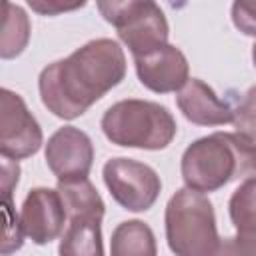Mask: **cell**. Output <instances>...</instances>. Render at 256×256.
Wrapping results in <instances>:
<instances>
[{
  "label": "cell",
  "instance_id": "cell-12",
  "mask_svg": "<svg viewBox=\"0 0 256 256\" xmlns=\"http://www.w3.org/2000/svg\"><path fill=\"white\" fill-rule=\"evenodd\" d=\"M56 190L60 192L68 220L92 218V220L102 222L104 212H106V204H104L102 196L98 194L96 186L88 178L74 180V182H58Z\"/></svg>",
  "mask_w": 256,
  "mask_h": 256
},
{
  "label": "cell",
  "instance_id": "cell-2",
  "mask_svg": "<svg viewBox=\"0 0 256 256\" xmlns=\"http://www.w3.org/2000/svg\"><path fill=\"white\" fill-rule=\"evenodd\" d=\"M180 172L186 188L200 194L252 178L256 176V142L238 132H214L198 138L184 150Z\"/></svg>",
  "mask_w": 256,
  "mask_h": 256
},
{
  "label": "cell",
  "instance_id": "cell-18",
  "mask_svg": "<svg viewBox=\"0 0 256 256\" xmlns=\"http://www.w3.org/2000/svg\"><path fill=\"white\" fill-rule=\"evenodd\" d=\"M4 238H2V256H10L12 252L20 250L24 244V230L22 222L12 210V198L4 200Z\"/></svg>",
  "mask_w": 256,
  "mask_h": 256
},
{
  "label": "cell",
  "instance_id": "cell-11",
  "mask_svg": "<svg viewBox=\"0 0 256 256\" xmlns=\"http://www.w3.org/2000/svg\"><path fill=\"white\" fill-rule=\"evenodd\" d=\"M176 104L184 118L196 126H224L232 122L234 106L200 78H190L186 86L176 94Z\"/></svg>",
  "mask_w": 256,
  "mask_h": 256
},
{
  "label": "cell",
  "instance_id": "cell-13",
  "mask_svg": "<svg viewBox=\"0 0 256 256\" xmlns=\"http://www.w3.org/2000/svg\"><path fill=\"white\" fill-rule=\"evenodd\" d=\"M60 256H104L102 222L92 218H74L68 222L60 246Z\"/></svg>",
  "mask_w": 256,
  "mask_h": 256
},
{
  "label": "cell",
  "instance_id": "cell-19",
  "mask_svg": "<svg viewBox=\"0 0 256 256\" xmlns=\"http://www.w3.org/2000/svg\"><path fill=\"white\" fill-rule=\"evenodd\" d=\"M212 256H256V234H240L222 238Z\"/></svg>",
  "mask_w": 256,
  "mask_h": 256
},
{
  "label": "cell",
  "instance_id": "cell-3",
  "mask_svg": "<svg viewBox=\"0 0 256 256\" xmlns=\"http://www.w3.org/2000/svg\"><path fill=\"white\" fill-rule=\"evenodd\" d=\"M100 128L112 144L138 150H164L178 132L176 120L166 106L138 98L112 104L104 112Z\"/></svg>",
  "mask_w": 256,
  "mask_h": 256
},
{
  "label": "cell",
  "instance_id": "cell-15",
  "mask_svg": "<svg viewBox=\"0 0 256 256\" xmlns=\"http://www.w3.org/2000/svg\"><path fill=\"white\" fill-rule=\"evenodd\" d=\"M30 18L24 8L12 2H4V22H2V38H0V56L2 60L16 58L24 52L30 40Z\"/></svg>",
  "mask_w": 256,
  "mask_h": 256
},
{
  "label": "cell",
  "instance_id": "cell-10",
  "mask_svg": "<svg viewBox=\"0 0 256 256\" xmlns=\"http://www.w3.org/2000/svg\"><path fill=\"white\" fill-rule=\"evenodd\" d=\"M134 66L140 84L156 94L180 92L190 80L188 58L174 44H164L144 56L134 58Z\"/></svg>",
  "mask_w": 256,
  "mask_h": 256
},
{
  "label": "cell",
  "instance_id": "cell-4",
  "mask_svg": "<svg viewBox=\"0 0 256 256\" xmlns=\"http://www.w3.org/2000/svg\"><path fill=\"white\" fill-rule=\"evenodd\" d=\"M164 228L174 256H212L222 240L212 202L190 188L176 190L168 200Z\"/></svg>",
  "mask_w": 256,
  "mask_h": 256
},
{
  "label": "cell",
  "instance_id": "cell-22",
  "mask_svg": "<svg viewBox=\"0 0 256 256\" xmlns=\"http://www.w3.org/2000/svg\"><path fill=\"white\" fill-rule=\"evenodd\" d=\"M2 194H4V200L12 198V190L16 188L18 180H20V166L16 160H8V158H2Z\"/></svg>",
  "mask_w": 256,
  "mask_h": 256
},
{
  "label": "cell",
  "instance_id": "cell-5",
  "mask_svg": "<svg viewBox=\"0 0 256 256\" xmlns=\"http://www.w3.org/2000/svg\"><path fill=\"white\" fill-rule=\"evenodd\" d=\"M100 14L118 32L132 56H144L168 44L170 26L162 8L152 0H112L96 4Z\"/></svg>",
  "mask_w": 256,
  "mask_h": 256
},
{
  "label": "cell",
  "instance_id": "cell-20",
  "mask_svg": "<svg viewBox=\"0 0 256 256\" xmlns=\"http://www.w3.org/2000/svg\"><path fill=\"white\" fill-rule=\"evenodd\" d=\"M232 22L242 34L256 38V0H236L232 4Z\"/></svg>",
  "mask_w": 256,
  "mask_h": 256
},
{
  "label": "cell",
  "instance_id": "cell-21",
  "mask_svg": "<svg viewBox=\"0 0 256 256\" xmlns=\"http://www.w3.org/2000/svg\"><path fill=\"white\" fill-rule=\"evenodd\" d=\"M86 2H74V4H66L62 0H28V6L42 14V16H56V14H62V12H70V10H76V8H82Z\"/></svg>",
  "mask_w": 256,
  "mask_h": 256
},
{
  "label": "cell",
  "instance_id": "cell-8",
  "mask_svg": "<svg viewBox=\"0 0 256 256\" xmlns=\"http://www.w3.org/2000/svg\"><path fill=\"white\" fill-rule=\"evenodd\" d=\"M44 158L58 182L84 180L94 164V144L84 130L62 126L48 138Z\"/></svg>",
  "mask_w": 256,
  "mask_h": 256
},
{
  "label": "cell",
  "instance_id": "cell-1",
  "mask_svg": "<svg viewBox=\"0 0 256 256\" xmlns=\"http://www.w3.org/2000/svg\"><path fill=\"white\" fill-rule=\"evenodd\" d=\"M126 78V54L116 40L96 38L68 58L48 64L38 78L42 104L56 118L74 120Z\"/></svg>",
  "mask_w": 256,
  "mask_h": 256
},
{
  "label": "cell",
  "instance_id": "cell-14",
  "mask_svg": "<svg viewBox=\"0 0 256 256\" xmlns=\"http://www.w3.org/2000/svg\"><path fill=\"white\" fill-rule=\"evenodd\" d=\"M110 256H158L152 228L142 220L120 222L110 238Z\"/></svg>",
  "mask_w": 256,
  "mask_h": 256
},
{
  "label": "cell",
  "instance_id": "cell-9",
  "mask_svg": "<svg viewBox=\"0 0 256 256\" xmlns=\"http://www.w3.org/2000/svg\"><path fill=\"white\" fill-rule=\"evenodd\" d=\"M68 220L60 192L54 188H32L24 198L20 222L24 236L34 244L44 246L64 234V224Z\"/></svg>",
  "mask_w": 256,
  "mask_h": 256
},
{
  "label": "cell",
  "instance_id": "cell-23",
  "mask_svg": "<svg viewBox=\"0 0 256 256\" xmlns=\"http://www.w3.org/2000/svg\"><path fill=\"white\" fill-rule=\"evenodd\" d=\"M252 62H254V68H256V42L252 46Z\"/></svg>",
  "mask_w": 256,
  "mask_h": 256
},
{
  "label": "cell",
  "instance_id": "cell-6",
  "mask_svg": "<svg viewBox=\"0 0 256 256\" xmlns=\"http://www.w3.org/2000/svg\"><path fill=\"white\" fill-rule=\"evenodd\" d=\"M102 176L110 196L128 212L150 210L162 192L158 172L134 158H110L102 168Z\"/></svg>",
  "mask_w": 256,
  "mask_h": 256
},
{
  "label": "cell",
  "instance_id": "cell-16",
  "mask_svg": "<svg viewBox=\"0 0 256 256\" xmlns=\"http://www.w3.org/2000/svg\"><path fill=\"white\" fill-rule=\"evenodd\" d=\"M230 220L240 234H256V176L246 178L230 196Z\"/></svg>",
  "mask_w": 256,
  "mask_h": 256
},
{
  "label": "cell",
  "instance_id": "cell-17",
  "mask_svg": "<svg viewBox=\"0 0 256 256\" xmlns=\"http://www.w3.org/2000/svg\"><path fill=\"white\" fill-rule=\"evenodd\" d=\"M232 124L238 134L256 142V86L248 88L234 106Z\"/></svg>",
  "mask_w": 256,
  "mask_h": 256
},
{
  "label": "cell",
  "instance_id": "cell-7",
  "mask_svg": "<svg viewBox=\"0 0 256 256\" xmlns=\"http://www.w3.org/2000/svg\"><path fill=\"white\" fill-rule=\"evenodd\" d=\"M44 144V134L24 98L8 88L0 90V154L8 160L34 156Z\"/></svg>",
  "mask_w": 256,
  "mask_h": 256
}]
</instances>
